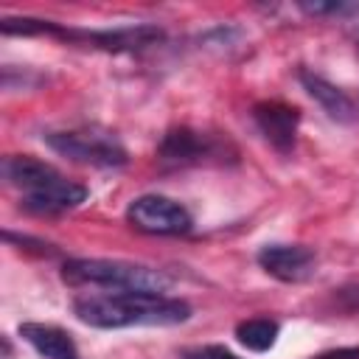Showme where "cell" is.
<instances>
[{
	"instance_id": "6da1fadb",
	"label": "cell",
	"mask_w": 359,
	"mask_h": 359,
	"mask_svg": "<svg viewBox=\"0 0 359 359\" xmlns=\"http://www.w3.org/2000/svg\"><path fill=\"white\" fill-rule=\"evenodd\" d=\"M73 314L93 328L177 325L191 317V306L151 292H95L73 300Z\"/></svg>"
},
{
	"instance_id": "7a4b0ae2",
	"label": "cell",
	"mask_w": 359,
	"mask_h": 359,
	"mask_svg": "<svg viewBox=\"0 0 359 359\" xmlns=\"http://www.w3.org/2000/svg\"><path fill=\"white\" fill-rule=\"evenodd\" d=\"M62 280L70 286H98L112 292H151V294H163L171 286V278L160 269L132 261H109V258H70L62 264Z\"/></svg>"
},
{
	"instance_id": "3957f363",
	"label": "cell",
	"mask_w": 359,
	"mask_h": 359,
	"mask_svg": "<svg viewBox=\"0 0 359 359\" xmlns=\"http://www.w3.org/2000/svg\"><path fill=\"white\" fill-rule=\"evenodd\" d=\"M45 143L73 160V163H81V165H95V168H121L126 165L129 154L123 149V143L107 132V129H95V126H87V129H62V132H48L45 135Z\"/></svg>"
},
{
	"instance_id": "277c9868",
	"label": "cell",
	"mask_w": 359,
	"mask_h": 359,
	"mask_svg": "<svg viewBox=\"0 0 359 359\" xmlns=\"http://www.w3.org/2000/svg\"><path fill=\"white\" fill-rule=\"evenodd\" d=\"M236 157V149L208 132H196L191 126H174L165 132L157 157L165 165H202V163H222L224 157Z\"/></svg>"
},
{
	"instance_id": "5b68a950",
	"label": "cell",
	"mask_w": 359,
	"mask_h": 359,
	"mask_svg": "<svg viewBox=\"0 0 359 359\" xmlns=\"http://www.w3.org/2000/svg\"><path fill=\"white\" fill-rule=\"evenodd\" d=\"M126 222L149 236H182L194 227V219L185 205L163 194H143L129 202Z\"/></svg>"
},
{
	"instance_id": "8992f818",
	"label": "cell",
	"mask_w": 359,
	"mask_h": 359,
	"mask_svg": "<svg viewBox=\"0 0 359 359\" xmlns=\"http://www.w3.org/2000/svg\"><path fill=\"white\" fill-rule=\"evenodd\" d=\"M59 36L62 39L87 42L93 48L112 50V53H132V50H143V48H151V45L163 42V28L149 25V22L123 25V28H104V31H70V28H62Z\"/></svg>"
},
{
	"instance_id": "52a82bcc",
	"label": "cell",
	"mask_w": 359,
	"mask_h": 359,
	"mask_svg": "<svg viewBox=\"0 0 359 359\" xmlns=\"http://www.w3.org/2000/svg\"><path fill=\"white\" fill-rule=\"evenodd\" d=\"M258 264L283 283H300L314 272L317 255L306 244H266L258 250Z\"/></svg>"
},
{
	"instance_id": "ba28073f",
	"label": "cell",
	"mask_w": 359,
	"mask_h": 359,
	"mask_svg": "<svg viewBox=\"0 0 359 359\" xmlns=\"http://www.w3.org/2000/svg\"><path fill=\"white\" fill-rule=\"evenodd\" d=\"M252 121L272 149H278L280 154H289L294 149L297 123H300L297 107H289L283 101H258L252 107Z\"/></svg>"
},
{
	"instance_id": "9c48e42d",
	"label": "cell",
	"mask_w": 359,
	"mask_h": 359,
	"mask_svg": "<svg viewBox=\"0 0 359 359\" xmlns=\"http://www.w3.org/2000/svg\"><path fill=\"white\" fill-rule=\"evenodd\" d=\"M84 199H87V188L84 185H79V182L56 174L53 180L42 182L39 188L22 194V208L31 210V213H39V216H50V213L73 210Z\"/></svg>"
},
{
	"instance_id": "30bf717a",
	"label": "cell",
	"mask_w": 359,
	"mask_h": 359,
	"mask_svg": "<svg viewBox=\"0 0 359 359\" xmlns=\"http://www.w3.org/2000/svg\"><path fill=\"white\" fill-rule=\"evenodd\" d=\"M300 84L323 107V112L331 121H337V123H353L356 121V104L351 101V95L345 90H339L337 84H331L328 79H323L320 73L300 70Z\"/></svg>"
},
{
	"instance_id": "8fae6325",
	"label": "cell",
	"mask_w": 359,
	"mask_h": 359,
	"mask_svg": "<svg viewBox=\"0 0 359 359\" xmlns=\"http://www.w3.org/2000/svg\"><path fill=\"white\" fill-rule=\"evenodd\" d=\"M20 337L39 351L45 359H81L73 337L59 328V325H48V323H22L20 325Z\"/></svg>"
},
{
	"instance_id": "7c38bea8",
	"label": "cell",
	"mask_w": 359,
	"mask_h": 359,
	"mask_svg": "<svg viewBox=\"0 0 359 359\" xmlns=\"http://www.w3.org/2000/svg\"><path fill=\"white\" fill-rule=\"evenodd\" d=\"M56 174H59V171H56L50 163L36 160V157H31V154H11V157L3 160V177L8 180V185L20 188L22 194L39 188L42 182L53 180Z\"/></svg>"
},
{
	"instance_id": "4fadbf2b",
	"label": "cell",
	"mask_w": 359,
	"mask_h": 359,
	"mask_svg": "<svg viewBox=\"0 0 359 359\" xmlns=\"http://www.w3.org/2000/svg\"><path fill=\"white\" fill-rule=\"evenodd\" d=\"M278 331L280 325L275 320H266V317H252V320H244L236 325V339L247 348V351H255V353H264L275 345L278 339Z\"/></svg>"
},
{
	"instance_id": "5bb4252c",
	"label": "cell",
	"mask_w": 359,
	"mask_h": 359,
	"mask_svg": "<svg viewBox=\"0 0 359 359\" xmlns=\"http://www.w3.org/2000/svg\"><path fill=\"white\" fill-rule=\"evenodd\" d=\"M331 303H334V309H337L339 314H345V317H359V280L334 289Z\"/></svg>"
},
{
	"instance_id": "9a60e30c",
	"label": "cell",
	"mask_w": 359,
	"mask_h": 359,
	"mask_svg": "<svg viewBox=\"0 0 359 359\" xmlns=\"http://www.w3.org/2000/svg\"><path fill=\"white\" fill-rule=\"evenodd\" d=\"M300 8L311 17H348L359 14L356 3H300Z\"/></svg>"
},
{
	"instance_id": "2e32d148",
	"label": "cell",
	"mask_w": 359,
	"mask_h": 359,
	"mask_svg": "<svg viewBox=\"0 0 359 359\" xmlns=\"http://www.w3.org/2000/svg\"><path fill=\"white\" fill-rule=\"evenodd\" d=\"M185 359H238L233 351L222 348V345H202V348H194L185 353Z\"/></svg>"
},
{
	"instance_id": "e0dca14e",
	"label": "cell",
	"mask_w": 359,
	"mask_h": 359,
	"mask_svg": "<svg viewBox=\"0 0 359 359\" xmlns=\"http://www.w3.org/2000/svg\"><path fill=\"white\" fill-rule=\"evenodd\" d=\"M314 359H359V348H337V351H325Z\"/></svg>"
}]
</instances>
